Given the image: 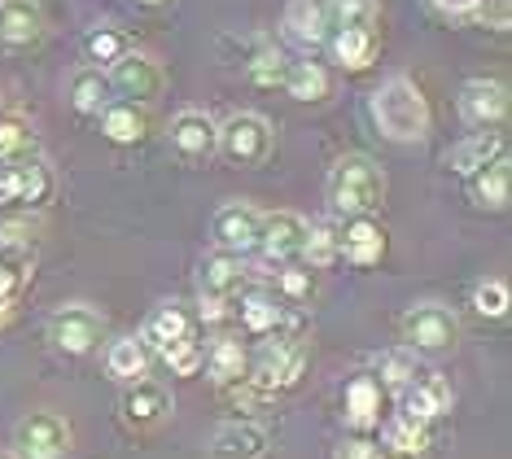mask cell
Segmentation results:
<instances>
[{
  "instance_id": "obj_1",
  "label": "cell",
  "mask_w": 512,
  "mask_h": 459,
  "mask_svg": "<svg viewBox=\"0 0 512 459\" xmlns=\"http://www.w3.org/2000/svg\"><path fill=\"white\" fill-rule=\"evenodd\" d=\"M368 114L377 123V132L394 140V145H416L429 136V105L421 97V88L412 79L394 75L368 97Z\"/></svg>"
},
{
  "instance_id": "obj_2",
  "label": "cell",
  "mask_w": 512,
  "mask_h": 459,
  "mask_svg": "<svg viewBox=\"0 0 512 459\" xmlns=\"http://www.w3.org/2000/svg\"><path fill=\"white\" fill-rule=\"evenodd\" d=\"M324 193H329V206L337 215H346V219L372 215V210H381V202H386V171L368 153H346V158L333 162Z\"/></svg>"
},
{
  "instance_id": "obj_3",
  "label": "cell",
  "mask_w": 512,
  "mask_h": 459,
  "mask_svg": "<svg viewBox=\"0 0 512 459\" xmlns=\"http://www.w3.org/2000/svg\"><path fill=\"white\" fill-rule=\"evenodd\" d=\"M302 368H307V341L302 337H267L263 350L254 359H246V385L250 398H276L289 385H298Z\"/></svg>"
},
{
  "instance_id": "obj_4",
  "label": "cell",
  "mask_w": 512,
  "mask_h": 459,
  "mask_svg": "<svg viewBox=\"0 0 512 459\" xmlns=\"http://www.w3.org/2000/svg\"><path fill=\"white\" fill-rule=\"evenodd\" d=\"M456 337H460V320L442 302H416L403 315V341L416 355H442V350L456 346Z\"/></svg>"
},
{
  "instance_id": "obj_5",
  "label": "cell",
  "mask_w": 512,
  "mask_h": 459,
  "mask_svg": "<svg viewBox=\"0 0 512 459\" xmlns=\"http://www.w3.org/2000/svg\"><path fill=\"white\" fill-rule=\"evenodd\" d=\"M394 407H399V420L429 429L442 411H451V385L442 381V372H434L429 363H421L412 381H407L403 390H394Z\"/></svg>"
},
{
  "instance_id": "obj_6",
  "label": "cell",
  "mask_w": 512,
  "mask_h": 459,
  "mask_svg": "<svg viewBox=\"0 0 512 459\" xmlns=\"http://www.w3.org/2000/svg\"><path fill=\"white\" fill-rule=\"evenodd\" d=\"M219 153L237 167H259L272 158V123L263 114H232L228 123H219Z\"/></svg>"
},
{
  "instance_id": "obj_7",
  "label": "cell",
  "mask_w": 512,
  "mask_h": 459,
  "mask_svg": "<svg viewBox=\"0 0 512 459\" xmlns=\"http://www.w3.org/2000/svg\"><path fill=\"white\" fill-rule=\"evenodd\" d=\"M71 455V425L57 411H31L14 429V459H66Z\"/></svg>"
},
{
  "instance_id": "obj_8",
  "label": "cell",
  "mask_w": 512,
  "mask_h": 459,
  "mask_svg": "<svg viewBox=\"0 0 512 459\" xmlns=\"http://www.w3.org/2000/svg\"><path fill=\"white\" fill-rule=\"evenodd\" d=\"M101 333H106V320H101L88 302L57 306L53 320H49V341L62 350V355H88V350H97Z\"/></svg>"
},
{
  "instance_id": "obj_9",
  "label": "cell",
  "mask_w": 512,
  "mask_h": 459,
  "mask_svg": "<svg viewBox=\"0 0 512 459\" xmlns=\"http://www.w3.org/2000/svg\"><path fill=\"white\" fill-rule=\"evenodd\" d=\"M119 416H123V425L136 429V433L158 429L162 420L171 416V390H167L162 381H154V376H141V381L123 385V394H119Z\"/></svg>"
},
{
  "instance_id": "obj_10",
  "label": "cell",
  "mask_w": 512,
  "mask_h": 459,
  "mask_svg": "<svg viewBox=\"0 0 512 459\" xmlns=\"http://www.w3.org/2000/svg\"><path fill=\"white\" fill-rule=\"evenodd\" d=\"M171 149H176L180 162L189 167H202L219 153V123L202 110H184L171 119Z\"/></svg>"
},
{
  "instance_id": "obj_11",
  "label": "cell",
  "mask_w": 512,
  "mask_h": 459,
  "mask_svg": "<svg viewBox=\"0 0 512 459\" xmlns=\"http://www.w3.org/2000/svg\"><path fill=\"white\" fill-rule=\"evenodd\" d=\"M106 79H110L114 97L132 101V105H145L162 92V70H158L154 57H145V53H123L119 62L106 70Z\"/></svg>"
},
{
  "instance_id": "obj_12",
  "label": "cell",
  "mask_w": 512,
  "mask_h": 459,
  "mask_svg": "<svg viewBox=\"0 0 512 459\" xmlns=\"http://www.w3.org/2000/svg\"><path fill=\"white\" fill-rule=\"evenodd\" d=\"M259 228H263V210H254L250 202H224L211 219L215 245L228 254H241V258L250 250H259Z\"/></svg>"
},
{
  "instance_id": "obj_13",
  "label": "cell",
  "mask_w": 512,
  "mask_h": 459,
  "mask_svg": "<svg viewBox=\"0 0 512 459\" xmlns=\"http://www.w3.org/2000/svg\"><path fill=\"white\" fill-rule=\"evenodd\" d=\"M307 228L311 223L294 215V210H272V215H263V228H259V250L267 263H294L302 258V245H307Z\"/></svg>"
},
{
  "instance_id": "obj_14",
  "label": "cell",
  "mask_w": 512,
  "mask_h": 459,
  "mask_svg": "<svg viewBox=\"0 0 512 459\" xmlns=\"http://www.w3.org/2000/svg\"><path fill=\"white\" fill-rule=\"evenodd\" d=\"M333 232H337V258H351L355 267H372V263L386 258L390 237L372 215H351L342 228H333Z\"/></svg>"
},
{
  "instance_id": "obj_15",
  "label": "cell",
  "mask_w": 512,
  "mask_h": 459,
  "mask_svg": "<svg viewBox=\"0 0 512 459\" xmlns=\"http://www.w3.org/2000/svg\"><path fill=\"white\" fill-rule=\"evenodd\" d=\"M456 105H460V119L469 127H495L508 114V88L499 79H469L460 88Z\"/></svg>"
},
{
  "instance_id": "obj_16",
  "label": "cell",
  "mask_w": 512,
  "mask_h": 459,
  "mask_svg": "<svg viewBox=\"0 0 512 459\" xmlns=\"http://www.w3.org/2000/svg\"><path fill=\"white\" fill-rule=\"evenodd\" d=\"M31 263H36V254H31L27 241L0 237V315L14 311V302L27 293V285H31Z\"/></svg>"
},
{
  "instance_id": "obj_17",
  "label": "cell",
  "mask_w": 512,
  "mask_h": 459,
  "mask_svg": "<svg viewBox=\"0 0 512 459\" xmlns=\"http://www.w3.org/2000/svg\"><path fill=\"white\" fill-rule=\"evenodd\" d=\"M267 438L263 425H250V420H228V425L215 429L211 438V459H267Z\"/></svg>"
},
{
  "instance_id": "obj_18",
  "label": "cell",
  "mask_w": 512,
  "mask_h": 459,
  "mask_svg": "<svg viewBox=\"0 0 512 459\" xmlns=\"http://www.w3.org/2000/svg\"><path fill=\"white\" fill-rule=\"evenodd\" d=\"M381 398H386V390H381L377 376L359 372L346 381V394H342V407H346V425H351L355 433H368L381 425Z\"/></svg>"
},
{
  "instance_id": "obj_19",
  "label": "cell",
  "mask_w": 512,
  "mask_h": 459,
  "mask_svg": "<svg viewBox=\"0 0 512 459\" xmlns=\"http://www.w3.org/2000/svg\"><path fill=\"white\" fill-rule=\"evenodd\" d=\"M281 31L289 44L298 49H320L329 40V22H324V5L320 0H289L281 14Z\"/></svg>"
},
{
  "instance_id": "obj_20",
  "label": "cell",
  "mask_w": 512,
  "mask_h": 459,
  "mask_svg": "<svg viewBox=\"0 0 512 459\" xmlns=\"http://www.w3.org/2000/svg\"><path fill=\"white\" fill-rule=\"evenodd\" d=\"M250 280V267H246V258L241 254H228V250H219L211 254L202 263V293L206 298H224L232 302L241 293V285Z\"/></svg>"
},
{
  "instance_id": "obj_21",
  "label": "cell",
  "mask_w": 512,
  "mask_h": 459,
  "mask_svg": "<svg viewBox=\"0 0 512 459\" xmlns=\"http://www.w3.org/2000/svg\"><path fill=\"white\" fill-rule=\"evenodd\" d=\"M184 337H193V320H189V311H184L180 302H162L149 311V320L141 328V341H145V350H167V346H176V341Z\"/></svg>"
},
{
  "instance_id": "obj_22",
  "label": "cell",
  "mask_w": 512,
  "mask_h": 459,
  "mask_svg": "<svg viewBox=\"0 0 512 459\" xmlns=\"http://www.w3.org/2000/svg\"><path fill=\"white\" fill-rule=\"evenodd\" d=\"M469 180V193L477 206H491V210H504L508 206V188H512V162H508V149L495 153L486 167H477L473 175H464Z\"/></svg>"
},
{
  "instance_id": "obj_23",
  "label": "cell",
  "mask_w": 512,
  "mask_h": 459,
  "mask_svg": "<svg viewBox=\"0 0 512 459\" xmlns=\"http://www.w3.org/2000/svg\"><path fill=\"white\" fill-rule=\"evenodd\" d=\"M44 35V14L36 0H0V44H36Z\"/></svg>"
},
{
  "instance_id": "obj_24",
  "label": "cell",
  "mask_w": 512,
  "mask_h": 459,
  "mask_svg": "<svg viewBox=\"0 0 512 459\" xmlns=\"http://www.w3.org/2000/svg\"><path fill=\"white\" fill-rule=\"evenodd\" d=\"M101 132H106V140H114V145H136V140H145V132H149L145 105L114 97L106 110H101Z\"/></svg>"
},
{
  "instance_id": "obj_25",
  "label": "cell",
  "mask_w": 512,
  "mask_h": 459,
  "mask_svg": "<svg viewBox=\"0 0 512 459\" xmlns=\"http://www.w3.org/2000/svg\"><path fill=\"white\" fill-rule=\"evenodd\" d=\"M202 368L215 376V385H241V376H246V346H241L237 337H215L211 346H206V359Z\"/></svg>"
},
{
  "instance_id": "obj_26",
  "label": "cell",
  "mask_w": 512,
  "mask_h": 459,
  "mask_svg": "<svg viewBox=\"0 0 512 459\" xmlns=\"http://www.w3.org/2000/svg\"><path fill=\"white\" fill-rule=\"evenodd\" d=\"M110 101H114V92H110L106 70H97V66H79L75 75H71V105H75L79 114H101Z\"/></svg>"
},
{
  "instance_id": "obj_27",
  "label": "cell",
  "mask_w": 512,
  "mask_h": 459,
  "mask_svg": "<svg viewBox=\"0 0 512 459\" xmlns=\"http://www.w3.org/2000/svg\"><path fill=\"white\" fill-rule=\"evenodd\" d=\"M333 57L342 62L346 70H364L372 66L377 57V27H346V31H333Z\"/></svg>"
},
{
  "instance_id": "obj_28",
  "label": "cell",
  "mask_w": 512,
  "mask_h": 459,
  "mask_svg": "<svg viewBox=\"0 0 512 459\" xmlns=\"http://www.w3.org/2000/svg\"><path fill=\"white\" fill-rule=\"evenodd\" d=\"M495 153H504V136L499 132H473L469 140H460V145L447 153V167L456 175H473L477 167H486Z\"/></svg>"
},
{
  "instance_id": "obj_29",
  "label": "cell",
  "mask_w": 512,
  "mask_h": 459,
  "mask_svg": "<svg viewBox=\"0 0 512 459\" xmlns=\"http://www.w3.org/2000/svg\"><path fill=\"white\" fill-rule=\"evenodd\" d=\"M106 368H110L114 381H123V385L141 381V376L149 372V350H145V341H141V337H119V341H110Z\"/></svg>"
},
{
  "instance_id": "obj_30",
  "label": "cell",
  "mask_w": 512,
  "mask_h": 459,
  "mask_svg": "<svg viewBox=\"0 0 512 459\" xmlns=\"http://www.w3.org/2000/svg\"><path fill=\"white\" fill-rule=\"evenodd\" d=\"M281 88L294 101H324L333 92V79H329V70H324L320 62H289Z\"/></svg>"
},
{
  "instance_id": "obj_31",
  "label": "cell",
  "mask_w": 512,
  "mask_h": 459,
  "mask_svg": "<svg viewBox=\"0 0 512 459\" xmlns=\"http://www.w3.org/2000/svg\"><path fill=\"white\" fill-rule=\"evenodd\" d=\"M123 53H132V40H127V31H119V27H92L84 35V57L97 70H110Z\"/></svg>"
},
{
  "instance_id": "obj_32",
  "label": "cell",
  "mask_w": 512,
  "mask_h": 459,
  "mask_svg": "<svg viewBox=\"0 0 512 459\" xmlns=\"http://www.w3.org/2000/svg\"><path fill=\"white\" fill-rule=\"evenodd\" d=\"M14 180H18V202L40 206L44 197L53 193V175H49V167H44L36 153H27V158H14Z\"/></svg>"
},
{
  "instance_id": "obj_33",
  "label": "cell",
  "mask_w": 512,
  "mask_h": 459,
  "mask_svg": "<svg viewBox=\"0 0 512 459\" xmlns=\"http://www.w3.org/2000/svg\"><path fill=\"white\" fill-rule=\"evenodd\" d=\"M386 455H399V459H425L429 455V429L425 425H407V420L394 416L390 429H386V442H381Z\"/></svg>"
},
{
  "instance_id": "obj_34",
  "label": "cell",
  "mask_w": 512,
  "mask_h": 459,
  "mask_svg": "<svg viewBox=\"0 0 512 459\" xmlns=\"http://www.w3.org/2000/svg\"><path fill=\"white\" fill-rule=\"evenodd\" d=\"M324 22H329L333 31L377 27V0H329V5H324Z\"/></svg>"
},
{
  "instance_id": "obj_35",
  "label": "cell",
  "mask_w": 512,
  "mask_h": 459,
  "mask_svg": "<svg viewBox=\"0 0 512 459\" xmlns=\"http://www.w3.org/2000/svg\"><path fill=\"white\" fill-rule=\"evenodd\" d=\"M285 70H289V57L281 49H272V44H259L254 57L246 62V75L254 79L259 88H281L285 84Z\"/></svg>"
},
{
  "instance_id": "obj_36",
  "label": "cell",
  "mask_w": 512,
  "mask_h": 459,
  "mask_svg": "<svg viewBox=\"0 0 512 459\" xmlns=\"http://www.w3.org/2000/svg\"><path fill=\"white\" fill-rule=\"evenodd\" d=\"M508 306H512V293H508V285L499 276L477 280L473 285V311L482 315V320H504Z\"/></svg>"
},
{
  "instance_id": "obj_37",
  "label": "cell",
  "mask_w": 512,
  "mask_h": 459,
  "mask_svg": "<svg viewBox=\"0 0 512 459\" xmlns=\"http://www.w3.org/2000/svg\"><path fill=\"white\" fill-rule=\"evenodd\" d=\"M27 153H36V136H31L27 119H18V114H5V119H0V162L27 158Z\"/></svg>"
},
{
  "instance_id": "obj_38",
  "label": "cell",
  "mask_w": 512,
  "mask_h": 459,
  "mask_svg": "<svg viewBox=\"0 0 512 459\" xmlns=\"http://www.w3.org/2000/svg\"><path fill=\"white\" fill-rule=\"evenodd\" d=\"M416 368H421V359H416V350H386L377 363V372H381V390H403L407 381L416 376Z\"/></svg>"
},
{
  "instance_id": "obj_39",
  "label": "cell",
  "mask_w": 512,
  "mask_h": 459,
  "mask_svg": "<svg viewBox=\"0 0 512 459\" xmlns=\"http://www.w3.org/2000/svg\"><path fill=\"white\" fill-rule=\"evenodd\" d=\"M302 258L311 263V272H324V267L337 263V232L329 223H316L307 228V245H302Z\"/></svg>"
},
{
  "instance_id": "obj_40",
  "label": "cell",
  "mask_w": 512,
  "mask_h": 459,
  "mask_svg": "<svg viewBox=\"0 0 512 459\" xmlns=\"http://www.w3.org/2000/svg\"><path fill=\"white\" fill-rule=\"evenodd\" d=\"M202 359H206V346L197 341V333L193 337H184V341H176V346H167L162 350V363H167L176 376H193V372H202Z\"/></svg>"
},
{
  "instance_id": "obj_41",
  "label": "cell",
  "mask_w": 512,
  "mask_h": 459,
  "mask_svg": "<svg viewBox=\"0 0 512 459\" xmlns=\"http://www.w3.org/2000/svg\"><path fill=\"white\" fill-rule=\"evenodd\" d=\"M473 14L482 18L486 27L508 31V22H512V0H477V9H473Z\"/></svg>"
},
{
  "instance_id": "obj_42",
  "label": "cell",
  "mask_w": 512,
  "mask_h": 459,
  "mask_svg": "<svg viewBox=\"0 0 512 459\" xmlns=\"http://www.w3.org/2000/svg\"><path fill=\"white\" fill-rule=\"evenodd\" d=\"M337 459H386L381 442H368V438H346L337 446Z\"/></svg>"
},
{
  "instance_id": "obj_43",
  "label": "cell",
  "mask_w": 512,
  "mask_h": 459,
  "mask_svg": "<svg viewBox=\"0 0 512 459\" xmlns=\"http://www.w3.org/2000/svg\"><path fill=\"white\" fill-rule=\"evenodd\" d=\"M434 9H438V14L460 18V14H473V9H477V0H434Z\"/></svg>"
},
{
  "instance_id": "obj_44",
  "label": "cell",
  "mask_w": 512,
  "mask_h": 459,
  "mask_svg": "<svg viewBox=\"0 0 512 459\" xmlns=\"http://www.w3.org/2000/svg\"><path fill=\"white\" fill-rule=\"evenodd\" d=\"M281 285H285V293H294V298H302V293L311 289V280H307V276H298V272H285V276H281Z\"/></svg>"
},
{
  "instance_id": "obj_45",
  "label": "cell",
  "mask_w": 512,
  "mask_h": 459,
  "mask_svg": "<svg viewBox=\"0 0 512 459\" xmlns=\"http://www.w3.org/2000/svg\"><path fill=\"white\" fill-rule=\"evenodd\" d=\"M136 5H149V9H154V5H167V0H136Z\"/></svg>"
},
{
  "instance_id": "obj_46",
  "label": "cell",
  "mask_w": 512,
  "mask_h": 459,
  "mask_svg": "<svg viewBox=\"0 0 512 459\" xmlns=\"http://www.w3.org/2000/svg\"><path fill=\"white\" fill-rule=\"evenodd\" d=\"M0 459H14V455H0Z\"/></svg>"
}]
</instances>
